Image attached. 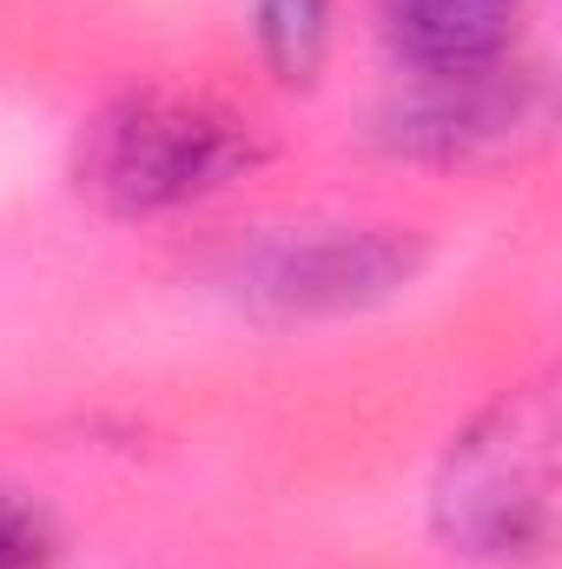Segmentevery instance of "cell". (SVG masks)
Segmentation results:
<instances>
[{"mask_svg":"<svg viewBox=\"0 0 562 569\" xmlns=\"http://www.w3.org/2000/svg\"><path fill=\"white\" fill-rule=\"evenodd\" d=\"M384 40L418 80L483 73L510 53L523 0H378Z\"/></svg>","mask_w":562,"mask_h":569,"instance_id":"5b68a950","label":"cell"},{"mask_svg":"<svg viewBox=\"0 0 562 569\" xmlns=\"http://www.w3.org/2000/svg\"><path fill=\"white\" fill-rule=\"evenodd\" d=\"M0 569H47V530L0 497Z\"/></svg>","mask_w":562,"mask_h":569,"instance_id":"52a82bcc","label":"cell"},{"mask_svg":"<svg viewBox=\"0 0 562 569\" xmlns=\"http://www.w3.org/2000/svg\"><path fill=\"white\" fill-rule=\"evenodd\" d=\"M331 40V0H259V47L279 80H311Z\"/></svg>","mask_w":562,"mask_h":569,"instance_id":"8992f818","label":"cell"},{"mask_svg":"<svg viewBox=\"0 0 562 569\" xmlns=\"http://www.w3.org/2000/svg\"><path fill=\"white\" fill-rule=\"evenodd\" d=\"M536 80L530 73H450V80H418L391 113H384V140L418 159H463L476 146L510 140L530 113H536Z\"/></svg>","mask_w":562,"mask_h":569,"instance_id":"277c9868","label":"cell"},{"mask_svg":"<svg viewBox=\"0 0 562 569\" xmlns=\"http://www.w3.org/2000/svg\"><path fill=\"white\" fill-rule=\"evenodd\" d=\"M550 398L523 391L470 430L436 483V523L456 550L490 563H523L550 543L556 517V457H550Z\"/></svg>","mask_w":562,"mask_h":569,"instance_id":"6da1fadb","label":"cell"},{"mask_svg":"<svg viewBox=\"0 0 562 569\" xmlns=\"http://www.w3.org/2000/svg\"><path fill=\"white\" fill-rule=\"evenodd\" d=\"M252 166V133L219 107L127 100L87 140V186L120 212H165L232 186Z\"/></svg>","mask_w":562,"mask_h":569,"instance_id":"7a4b0ae2","label":"cell"},{"mask_svg":"<svg viewBox=\"0 0 562 569\" xmlns=\"http://www.w3.org/2000/svg\"><path fill=\"white\" fill-rule=\"evenodd\" d=\"M418 259V239H404L398 226H324L259 246L239 266V291L272 318H331V311H364L398 284H411Z\"/></svg>","mask_w":562,"mask_h":569,"instance_id":"3957f363","label":"cell"}]
</instances>
